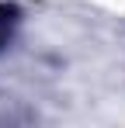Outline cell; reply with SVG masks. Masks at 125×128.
<instances>
[{
	"instance_id": "6da1fadb",
	"label": "cell",
	"mask_w": 125,
	"mask_h": 128,
	"mask_svg": "<svg viewBox=\"0 0 125 128\" xmlns=\"http://www.w3.org/2000/svg\"><path fill=\"white\" fill-rule=\"evenodd\" d=\"M4 28H7V18H4V10H0V38H4Z\"/></svg>"
}]
</instances>
